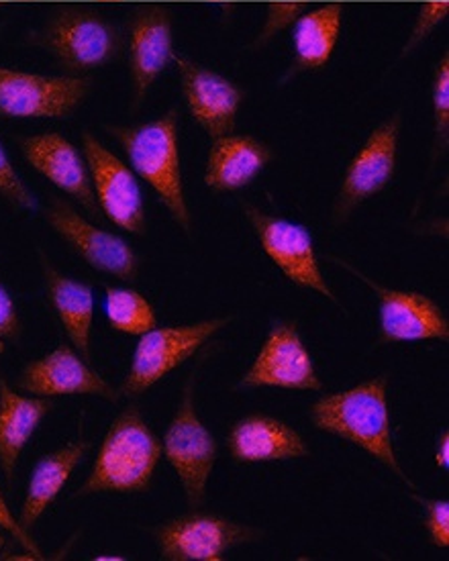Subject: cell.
Listing matches in <instances>:
<instances>
[{
	"label": "cell",
	"instance_id": "9c48e42d",
	"mask_svg": "<svg viewBox=\"0 0 449 561\" xmlns=\"http://www.w3.org/2000/svg\"><path fill=\"white\" fill-rule=\"evenodd\" d=\"M243 213L252 225L262 250L269 260L280 267L288 280L300 288H309L325 296L342 309V302L333 295L314 253L313 236L300 222L288 221L285 217H274L252 205H243Z\"/></svg>",
	"mask_w": 449,
	"mask_h": 561
},
{
	"label": "cell",
	"instance_id": "4fadbf2b",
	"mask_svg": "<svg viewBox=\"0 0 449 561\" xmlns=\"http://www.w3.org/2000/svg\"><path fill=\"white\" fill-rule=\"evenodd\" d=\"M240 388H283L321 392L313 355L300 340L295 321H276L255 355L254 364L241 376Z\"/></svg>",
	"mask_w": 449,
	"mask_h": 561
},
{
	"label": "cell",
	"instance_id": "4316f807",
	"mask_svg": "<svg viewBox=\"0 0 449 561\" xmlns=\"http://www.w3.org/2000/svg\"><path fill=\"white\" fill-rule=\"evenodd\" d=\"M304 11H309L307 2H269L266 21L257 33L252 49H260V47L268 45L278 33L292 27Z\"/></svg>",
	"mask_w": 449,
	"mask_h": 561
},
{
	"label": "cell",
	"instance_id": "52a82bcc",
	"mask_svg": "<svg viewBox=\"0 0 449 561\" xmlns=\"http://www.w3.org/2000/svg\"><path fill=\"white\" fill-rule=\"evenodd\" d=\"M162 561H223L233 547L255 543L264 531L212 513H188L148 527Z\"/></svg>",
	"mask_w": 449,
	"mask_h": 561
},
{
	"label": "cell",
	"instance_id": "836d02e7",
	"mask_svg": "<svg viewBox=\"0 0 449 561\" xmlns=\"http://www.w3.org/2000/svg\"><path fill=\"white\" fill-rule=\"evenodd\" d=\"M4 543H7V537H4V533H2V529H0V549L4 547Z\"/></svg>",
	"mask_w": 449,
	"mask_h": 561
},
{
	"label": "cell",
	"instance_id": "277c9868",
	"mask_svg": "<svg viewBox=\"0 0 449 561\" xmlns=\"http://www.w3.org/2000/svg\"><path fill=\"white\" fill-rule=\"evenodd\" d=\"M31 44L58 59L68 76H80L119 59L123 33L111 19L92 9L61 7L31 35Z\"/></svg>",
	"mask_w": 449,
	"mask_h": 561
},
{
	"label": "cell",
	"instance_id": "30bf717a",
	"mask_svg": "<svg viewBox=\"0 0 449 561\" xmlns=\"http://www.w3.org/2000/svg\"><path fill=\"white\" fill-rule=\"evenodd\" d=\"M82 151L89 165L96 203L106 219L131 236H146V203L131 165L120 162L89 129L82 131Z\"/></svg>",
	"mask_w": 449,
	"mask_h": 561
},
{
	"label": "cell",
	"instance_id": "5bb4252c",
	"mask_svg": "<svg viewBox=\"0 0 449 561\" xmlns=\"http://www.w3.org/2000/svg\"><path fill=\"white\" fill-rule=\"evenodd\" d=\"M339 266L358 276L366 286H370L380 302V335L378 345L389 343H413V341H449V323L441 307L429 296L419 293H404L380 286L344 260H337Z\"/></svg>",
	"mask_w": 449,
	"mask_h": 561
},
{
	"label": "cell",
	"instance_id": "7a4b0ae2",
	"mask_svg": "<svg viewBox=\"0 0 449 561\" xmlns=\"http://www.w3.org/2000/svg\"><path fill=\"white\" fill-rule=\"evenodd\" d=\"M179 123V108L172 106L165 115L151 123L103 125V129L119 141L135 174L150 184L170 217L186 236H191L193 215L182 182Z\"/></svg>",
	"mask_w": 449,
	"mask_h": 561
},
{
	"label": "cell",
	"instance_id": "9a60e30c",
	"mask_svg": "<svg viewBox=\"0 0 449 561\" xmlns=\"http://www.w3.org/2000/svg\"><path fill=\"white\" fill-rule=\"evenodd\" d=\"M16 388L30 397L54 399V397H99L117 402L119 390L106 382L105 378L89 366V362L60 343L54 352L42 355L25 364Z\"/></svg>",
	"mask_w": 449,
	"mask_h": 561
},
{
	"label": "cell",
	"instance_id": "83f0119b",
	"mask_svg": "<svg viewBox=\"0 0 449 561\" xmlns=\"http://www.w3.org/2000/svg\"><path fill=\"white\" fill-rule=\"evenodd\" d=\"M0 196L15 208L39 210L37 198L16 174L15 165L11 162L7 149L2 148V144H0Z\"/></svg>",
	"mask_w": 449,
	"mask_h": 561
},
{
	"label": "cell",
	"instance_id": "d6986e66",
	"mask_svg": "<svg viewBox=\"0 0 449 561\" xmlns=\"http://www.w3.org/2000/svg\"><path fill=\"white\" fill-rule=\"evenodd\" d=\"M227 449L235 463H262L307 458L309 445L297 428L268 414H247L227 433Z\"/></svg>",
	"mask_w": 449,
	"mask_h": 561
},
{
	"label": "cell",
	"instance_id": "44dd1931",
	"mask_svg": "<svg viewBox=\"0 0 449 561\" xmlns=\"http://www.w3.org/2000/svg\"><path fill=\"white\" fill-rule=\"evenodd\" d=\"M54 409V400L19 394L0 374V470L9 484L25 445Z\"/></svg>",
	"mask_w": 449,
	"mask_h": 561
},
{
	"label": "cell",
	"instance_id": "d6a6232c",
	"mask_svg": "<svg viewBox=\"0 0 449 561\" xmlns=\"http://www.w3.org/2000/svg\"><path fill=\"white\" fill-rule=\"evenodd\" d=\"M435 461H437V466L441 468V470H448L449 468V433L448 431H444L441 435H439V439H437V445H435Z\"/></svg>",
	"mask_w": 449,
	"mask_h": 561
},
{
	"label": "cell",
	"instance_id": "ac0fdd59",
	"mask_svg": "<svg viewBox=\"0 0 449 561\" xmlns=\"http://www.w3.org/2000/svg\"><path fill=\"white\" fill-rule=\"evenodd\" d=\"M19 148L35 172L72 196L90 217H101L89 165L72 141L61 134L30 135L19 139Z\"/></svg>",
	"mask_w": 449,
	"mask_h": 561
},
{
	"label": "cell",
	"instance_id": "8992f818",
	"mask_svg": "<svg viewBox=\"0 0 449 561\" xmlns=\"http://www.w3.org/2000/svg\"><path fill=\"white\" fill-rule=\"evenodd\" d=\"M233 314H227L191 325L153 327L139 335L131 366L119 388L120 397L137 399L148 392L172 369L188 362L212 335L233 323Z\"/></svg>",
	"mask_w": 449,
	"mask_h": 561
},
{
	"label": "cell",
	"instance_id": "e0dca14e",
	"mask_svg": "<svg viewBox=\"0 0 449 561\" xmlns=\"http://www.w3.org/2000/svg\"><path fill=\"white\" fill-rule=\"evenodd\" d=\"M129 76L131 113L146 103L153 82L174 59L172 15L162 4L139 7L129 27Z\"/></svg>",
	"mask_w": 449,
	"mask_h": 561
},
{
	"label": "cell",
	"instance_id": "603a6c76",
	"mask_svg": "<svg viewBox=\"0 0 449 561\" xmlns=\"http://www.w3.org/2000/svg\"><path fill=\"white\" fill-rule=\"evenodd\" d=\"M42 272H44L47 300L56 310L61 327L72 341L76 352L90 362V333L94 319V290L87 282H78L49 262V257L39 250Z\"/></svg>",
	"mask_w": 449,
	"mask_h": 561
},
{
	"label": "cell",
	"instance_id": "d4e9b609",
	"mask_svg": "<svg viewBox=\"0 0 449 561\" xmlns=\"http://www.w3.org/2000/svg\"><path fill=\"white\" fill-rule=\"evenodd\" d=\"M105 314L108 325L127 335H143L158 327V317L150 300L134 288L108 286L105 290Z\"/></svg>",
	"mask_w": 449,
	"mask_h": 561
},
{
	"label": "cell",
	"instance_id": "484cf974",
	"mask_svg": "<svg viewBox=\"0 0 449 561\" xmlns=\"http://www.w3.org/2000/svg\"><path fill=\"white\" fill-rule=\"evenodd\" d=\"M434 149L431 162H437L449 146V54H444L434 75Z\"/></svg>",
	"mask_w": 449,
	"mask_h": 561
},
{
	"label": "cell",
	"instance_id": "5b68a950",
	"mask_svg": "<svg viewBox=\"0 0 449 561\" xmlns=\"http://www.w3.org/2000/svg\"><path fill=\"white\" fill-rule=\"evenodd\" d=\"M198 366L182 388L179 409L165 431L162 449L174 468L191 508H200L207 499L210 473L217 463L219 445L196 413L195 392Z\"/></svg>",
	"mask_w": 449,
	"mask_h": 561
},
{
	"label": "cell",
	"instance_id": "6da1fadb",
	"mask_svg": "<svg viewBox=\"0 0 449 561\" xmlns=\"http://www.w3.org/2000/svg\"><path fill=\"white\" fill-rule=\"evenodd\" d=\"M309 416L319 431L358 445L359 449L384 463L406 486L417 490V484L404 473L392 445L389 374H380L344 392L321 397L313 402Z\"/></svg>",
	"mask_w": 449,
	"mask_h": 561
},
{
	"label": "cell",
	"instance_id": "f1b7e54d",
	"mask_svg": "<svg viewBox=\"0 0 449 561\" xmlns=\"http://www.w3.org/2000/svg\"><path fill=\"white\" fill-rule=\"evenodd\" d=\"M448 11V2H441V0L439 2H425V4H421L419 15H417V21L413 25V31H411L406 44H404L401 56L406 58L408 54H413L434 33L435 27L446 21Z\"/></svg>",
	"mask_w": 449,
	"mask_h": 561
},
{
	"label": "cell",
	"instance_id": "ba28073f",
	"mask_svg": "<svg viewBox=\"0 0 449 561\" xmlns=\"http://www.w3.org/2000/svg\"><path fill=\"white\" fill-rule=\"evenodd\" d=\"M89 94L84 76L30 75L0 66V117H72Z\"/></svg>",
	"mask_w": 449,
	"mask_h": 561
},
{
	"label": "cell",
	"instance_id": "8fae6325",
	"mask_svg": "<svg viewBox=\"0 0 449 561\" xmlns=\"http://www.w3.org/2000/svg\"><path fill=\"white\" fill-rule=\"evenodd\" d=\"M401 125V113L382 121L347 165L331 213L337 227L344 225L359 205L382 193L394 178Z\"/></svg>",
	"mask_w": 449,
	"mask_h": 561
},
{
	"label": "cell",
	"instance_id": "f546056e",
	"mask_svg": "<svg viewBox=\"0 0 449 561\" xmlns=\"http://www.w3.org/2000/svg\"><path fill=\"white\" fill-rule=\"evenodd\" d=\"M413 501L423 506L425 511V531L429 535L431 543L437 547H449V503L437 499H423L413 494Z\"/></svg>",
	"mask_w": 449,
	"mask_h": 561
},
{
	"label": "cell",
	"instance_id": "7402d4cb",
	"mask_svg": "<svg viewBox=\"0 0 449 561\" xmlns=\"http://www.w3.org/2000/svg\"><path fill=\"white\" fill-rule=\"evenodd\" d=\"M344 23V7L330 2L316 7L313 11H304L299 21L292 25V61L286 68L280 84H286L295 76L304 72H319L330 64L339 42Z\"/></svg>",
	"mask_w": 449,
	"mask_h": 561
},
{
	"label": "cell",
	"instance_id": "cb8c5ba5",
	"mask_svg": "<svg viewBox=\"0 0 449 561\" xmlns=\"http://www.w3.org/2000/svg\"><path fill=\"white\" fill-rule=\"evenodd\" d=\"M90 449H92L90 442L78 439L39 458V461L33 466L27 494L19 513V523L25 531L31 533L35 523L60 496L66 482L74 473L78 463L87 458Z\"/></svg>",
	"mask_w": 449,
	"mask_h": 561
},
{
	"label": "cell",
	"instance_id": "1f68e13d",
	"mask_svg": "<svg viewBox=\"0 0 449 561\" xmlns=\"http://www.w3.org/2000/svg\"><path fill=\"white\" fill-rule=\"evenodd\" d=\"M0 529L4 533H9V535L15 539L16 543L30 553L31 558L44 560V553H42V549L37 546V541L31 537L30 531H25V529L21 527L19 518L11 513L9 504H7L4 496H2V490H0Z\"/></svg>",
	"mask_w": 449,
	"mask_h": 561
},
{
	"label": "cell",
	"instance_id": "4dcf8cb0",
	"mask_svg": "<svg viewBox=\"0 0 449 561\" xmlns=\"http://www.w3.org/2000/svg\"><path fill=\"white\" fill-rule=\"evenodd\" d=\"M21 335H23V321L19 317L15 300L0 284V354L4 352V343H19Z\"/></svg>",
	"mask_w": 449,
	"mask_h": 561
},
{
	"label": "cell",
	"instance_id": "2e32d148",
	"mask_svg": "<svg viewBox=\"0 0 449 561\" xmlns=\"http://www.w3.org/2000/svg\"><path fill=\"white\" fill-rule=\"evenodd\" d=\"M174 61L179 68L182 99L191 117L210 139L231 134L245 101V90L193 59L174 56Z\"/></svg>",
	"mask_w": 449,
	"mask_h": 561
},
{
	"label": "cell",
	"instance_id": "ffe728a7",
	"mask_svg": "<svg viewBox=\"0 0 449 561\" xmlns=\"http://www.w3.org/2000/svg\"><path fill=\"white\" fill-rule=\"evenodd\" d=\"M274 160L268 144L252 135L227 134L212 139L205 184L215 193H238L250 186Z\"/></svg>",
	"mask_w": 449,
	"mask_h": 561
},
{
	"label": "cell",
	"instance_id": "7c38bea8",
	"mask_svg": "<svg viewBox=\"0 0 449 561\" xmlns=\"http://www.w3.org/2000/svg\"><path fill=\"white\" fill-rule=\"evenodd\" d=\"M44 215L49 227L89 266L108 276H115L119 280H137L141 260L123 237L87 221L70 203L61 198H51Z\"/></svg>",
	"mask_w": 449,
	"mask_h": 561
},
{
	"label": "cell",
	"instance_id": "3957f363",
	"mask_svg": "<svg viewBox=\"0 0 449 561\" xmlns=\"http://www.w3.org/2000/svg\"><path fill=\"white\" fill-rule=\"evenodd\" d=\"M162 454V442L151 431L139 407H125L106 431L94 466L87 482L76 492V499L106 492L129 494L150 490Z\"/></svg>",
	"mask_w": 449,
	"mask_h": 561
}]
</instances>
